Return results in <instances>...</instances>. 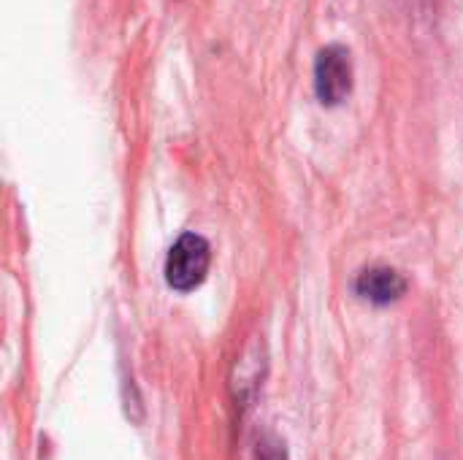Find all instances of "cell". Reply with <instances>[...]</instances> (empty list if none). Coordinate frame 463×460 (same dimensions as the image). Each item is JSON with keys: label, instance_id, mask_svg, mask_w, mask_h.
<instances>
[{"label": "cell", "instance_id": "277c9868", "mask_svg": "<svg viewBox=\"0 0 463 460\" xmlns=\"http://www.w3.org/2000/svg\"><path fill=\"white\" fill-rule=\"evenodd\" d=\"M258 460H285V450H282L279 442L269 445V442L263 439V442L258 445Z\"/></svg>", "mask_w": 463, "mask_h": 460}, {"label": "cell", "instance_id": "7a4b0ae2", "mask_svg": "<svg viewBox=\"0 0 463 460\" xmlns=\"http://www.w3.org/2000/svg\"><path fill=\"white\" fill-rule=\"evenodd\" d=\"M353 89V57L342 43H328L315 60V92L323 106H339Z\"/></svg>", "mask_w": 463, "mask_h": 460}, {"label": "cell", "instance_id": "3957f363", "mask_svg": "<svg viewBox=\"0 0 463 460\" xmlns=\"http://www.w3.org/2000/svg\"><path fill=\"white\" fill-rule=\"evenodd\" d=\"M355 290L361 298H366L372 304H391L404 296L407 279L396 268H366L358 277Z\"/></svg>", "mask_w": 463, "mask_h": 460}, {"label": "cell", "instance_id": "6da1fadb", "mask_svg": "<svg viewBox=\"0 0 463 460\" xmlns=\"http://www.w3.org/2000/svg\"><path fill=\"white\" fill-rule=\"evenodd\" d=\"M209 263H212L209 241L198 233H184L168 252L165 282L179 293H190L206 279Z\"/></svg>", "mask_w": 463, "mask_h": 460}]
</instances>
